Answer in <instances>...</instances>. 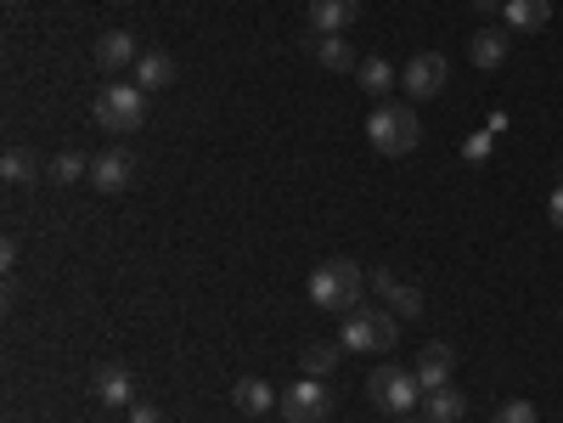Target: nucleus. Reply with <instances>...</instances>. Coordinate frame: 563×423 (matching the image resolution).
<instances>
[{
  "mask_svg": "<svg viewBox=\"0 0 563 423\" xmlns=\"http://www.w3.org/2000/svg\"><path fill=\"white\" fill-rule=\"evenodd\" d=\"M401 423H428V412H406V418H401Z\"/></svg>",
  "mask_w": 563,
  "mask_h": 423,
  "instance_id": "nucleus-28",
  "label": "nucleus"
},
{
  "mask_svg": "<svg viewBox=\"0 0 563 423\" xmlns=\"http://www.w3.org/2000/svg\"><path fill=\"white\" fill-rule=\"evenodd\" d=\"M423 412H428V423H462V418H468V396H462L456 384L423 389Z\"/></svg>",
  "mask_w": 563,
  "mask_h": 423,
  "instance_id": "nucleus-11",
  "label": "nucleus"
},
{
  "mask_svg": "<svg viewBox=\"0 0 563 423\" xmlns=\"http://www.w3.org/2000/svg\"><path fill=\"white\" fill-rule=\"evenodd\" d=\"M327 412H333V389H327L321 378H305L282 396V423H321Z\"/></svg>",
  "mask_w": 563,
  "mask_h": 423,
  "instance_id": "nucleus-6",
  "label": "nucleus"
},
{
  "mask_svg": "<svg viewBox=\"0 0 563 423\" xmlns=\"http://www.w3.org/2000/svg\"><path fill=\"white\" fill-rule=\"evenodd\" d=\"M96 401L102 407H136V378H130L124 367H96Z\"/></svg>",
  "mask_w": 563,
  "mask_h": 423,
  "instance_id": "nucleus-13",
  "label": "nucleus"
},
{
  "mask_svg": "<svg viewBox=\"0 0 563 423\" xmlns=\"http://www.w3.org/2000/svg\"><path fill=\"white\" fill-rule=\"evenodd\" d=\"M355 85L367 90V96H378V102H389V90H394V69L383 57H360V69H355Z\"/></svg>",
  "mask_w": 563,
  "mask_h": 423,
  "instance_id": "nucleus-19",
  "label": "nucleus"
},
{
  "mask_svg": "<svg viewBox=\"0 0 563 423\" xmlns=\"http://www.w3.org/2000/svg\"><path fill=\"white\" fill-rule=\"evenodd\" d=\"M468 57H474V69H502V62H507V35H495V28H485V35H474Z\"/></svg>",
  "mask_w": 563,
  "mask_h": 423,
  "instance_id": "nucleus-20",
  "label": "nucleus"
},
{
  "mask_svg": "<svg viewBox=\"0 0 563 423\" xmlns=\"http://www.w3.org/2000/svg\"><path fill=\"white\" fill-rule=\"evenodd\" d=\"M130 80H136L142 90H170L175 85V57L170 51H142V62L130 69Z\"/></svg>",
  "mask_w": 563,
  "mask_h": 423,
  "instance_id": "nucleus-14",
  "label": "nucleus"
},
{
  "mask_svg": "<svg viewBox=\"0 0 563 423\" xmlns=\"http://www.w3.org/2000/svg\"><path fill=\"white\" fill-rule=\"evenodd\" d=\"M339 350H344V345H321V339H316V345H305V350H299L305 378H327V373H333V367H339Z\"/></svg>",
  "mask_w": 563,
  "mask_h": 423,
  "instance_id": "nucleus-21",
  "label": "nucleus"
},
{
  "mask_svg": "<svg viewBox=\"0 0 563 423\" xmlns=\"http://www.w3.org/2000/svg\"><path fill=\"white\" fill-rule=\"evenodd\" d=\"M0 176H7L12 186H23V181L40 176V165H35V158H28L23 147H7V158H0Z\"/></svg>",
  "mask_w": 563,
  "mask_h": 423,
  "instance_id": "nucleus-22",
  "label": "nucleus"
},
{
  "mask_svg": "<svg viewBox=\"0 0 563 423\" xmlns=\"http://www.w3.org/2000/svg\"><path fill=\"white\" fill-rule=\"evenodd\" d=\"M90 113H96V124H102V130H113V136H119V130L130 136V130L147 124V90L136 80H113V85L96 90V108Z\"/></svg>",
  "mask_w": 563,
  "mask_h": 423,
  "instance_id": "nucleus-1",
  "label": "nucleus"
},
{
  "mask_svg": "<svg viewBox=\"0 0 563 423\" xmlns=\"http://www.w3.org/2000/svg\"><path fill=\"white\" fill-rule=\"evenodd\" d=\"M231 401H237V412H248V418H265L277 407V389L265 378H237V384H231Z\"/></svg>",
  "mask_w": 563,
  "mask_h": 423,
  "instance_id": "nucleus-17",
  "label": "nucleus"
},
{
  "mask_svg": "<svg viewBox=\"0 0 563 423\" xmlns=\"http://www.w3.org/2000/svg\"><path fill=\"white\" fill-rule=\"evenodd\" d=\"M130 181H136V158H130V153L90 158V186H96V192H124Z\"/></svg>",
  "mask_w": 563,
  "mask_h": 423,
  "instance_id": "nucleus-9",
  "label": "nucleus"
},
{
  "mask_svg": "<svg viewBox=\"0 0 563 423\" xmlns=\"http://www.w3.org/2000/svg\"><path fill=\"white\" fill-rule=\"evenodd\" d=\"M372 288H378V294L394 305V316H401V322L423 311V294H417L412 282H394V271H372Z\"/></svg>",
  "mask_w": 563,
  "mask_h": 423,
  "instance_id": "nucleus-16",
  "label": "nucleus"
},
{
  "mask_svg": "<svg viewBox=\"0 0 563 423\" xmlns=\"http://www.w3.org/2000/svg\"><path fill=\"white\" fill-rule=\"evenodd\" d=\"M552 23V0H507V28L513 35H541Z\"/></svg>",
  "mask_w": 563,
  "mask_h": 423,
  "instance_id": "nucleus-15",
  "label": "nucleus"
},
{
  "mask_svg": "<svg viewBox=\"0 0 563 423\" xmlns=\"http://www.w3.org/2000/svg\"><path fill=\"white\" fill-rule=\"evenodd\" d=\"M490 423H541V412L529 407V401H507V407H495Z\"/></svg>",
  "mask_w": 563,
  "mask_h": 423,
  "instance_id": "nucleus-24",
  "label": "nucleus"
},
{
  "mask_svg": "<svg viewBox=\"0 0 563 423\" xmlns=\"http://www.w3.org/2000/svg\"><path fill=\"white\" fill-rule=\"evenodd\" d=\"M552 226H558V232H563V186L552 192Z\"/></svg>",
  "mask_w": 563,
  "mask_h": 423,
  "instance_id": "nucleus-26",
  "label": "nucleus"
},
{
  "mask_svg": "<svg viewBox=\"0 0 563 423\" xmlns=\"http://www.w3.org/2000/svg\"><path fill=\"white\" fill-rule=\"evenodd\" d=\"M136 62H142V51H136V35H124V28H113V35H102V40H96V69L119 74V69H136Z\"/></svg>",
  "mask_w": 563,
  "mask_h": 423,
  "instance_id": "nucleus-10",
  "label": "nucleus"
},
{
  "mask_svg": "<svg viewBox=\"0 0 563 423\" xmlns=\"http://www.w3.org/2000/svg\"><path fill=\"white\" fill-rule=\"evenodd\" d=\"M451 367H456V350L435 339V345H428V350L417 355V367H412V373H417V384H423V389H440V384H451Z\"/></svg>",
  "mask_w": 563,
  "mask_h": 423,
  "instance_id": "nucleus-12",
  "label": "nucleus"
},
{
  "mask_svg": "<svg viewBox=\"0 0 563 423\" xmlns=\"http://www.w3.org/2000/svg\"><path fill=\"white\" fill-rule=\"evenodd\" d=\"M355 17H360V0H310V12H305L310 35H344Z\"/></svg>",
  "mask_w": 563,
  "mask_h": 423,
  "instance_id": "nucleus-8",
  "label": "nucleus"
},
{
  "mask_svg": "<svg viewBox=\"0 0 563 423\" xmlns=\"http://www.w3.org/2000/svg\"><path fill=\"white\" fill-rule=\"evenodd\" d=\"M130 423H163V412H158V407H142V401H136V407H130Z\"/></svg>",
  "mask_w": 563,
  "mask_h": 423,
  "instance_id": "nucleus-25",
  "label": "nucleus"
},
{
  "mask_svg": "<svg viewBox=\"0 0 563 423\" xmlns=\"http://www.w3.org/2000/svg\"><path fill=\"white\" fill-rule=\"evenodd\" d=\"M7 7H23V0H7Z\"/></svg>",
  "mask_w": 563,
  "mask_h": 423,
  "instance_id": "nucleus-29",
  "label": "nucleus"
},
{
  "mask_svg": "<svg viewBox=\"0 0 563 423\" xmlns=\"http://www.w3.org/2000/svg\"><path fill=\"white\" fill-rule=\"evenodd\" d=\"M445 80H451V69H445L440 51H417L406 69H401V90L412 96V102H428V96H440Z\"/></svg>",
  "mask_w": 563,
  "mask_h": 423,
  "instance_id": "nucleus-7",
  "label": "nucleus"
},
{
  "mask_svg": "<svg viewBox=\"0 0 563 423\" xmlns=\"http://www.w3.org/2000/svg\"><path fill=\"white\" fill-rule=\"evenodd\" d=\"M401 339V316L394 311H378V305H360V311H344V328H339V345L355 355V350H394Z\"/></svg>",
  "mask_w": 563,
  "mask_h": 423,
  "instance_id": "nucleus-3",
  "label": "nucleus"
},
{
  "mask_svg": "<svg viewBox=\"0 0 563 423\" xmlns=\"http://www.w3.org/2000/svg\"><path fill=\"white\" fill-rule=\"evenodd\" d=\"M495 7H502V0H474V12H485V17H490Z\"/></svg>",
  "mask_w": 563,
  "mask_h": 423,
  "instance_id": "nucleus-27",
  "label": "nucleus"
},
{
  "mask_svg": "<svg viewBox=\"0 0 563 423\" xmlns=\"http://www.w3.org/2000/svg\"><path fill=\"white\" fill-rule=\"evenodd\" d=\"M367 396H372V407H378V412L406 418V412H417L423 384H417V373H406V367L378 362V367H372V378H367Z\"/></svg>",
  "mask_w": 563,
  "mask_h": 423,
  "instance_id": "nucleus-5",
  "label": "nucleus"
},
{
  "mask_svg": "<svg viewBox=\"0 0 563 423\" xmlns=\"http://www.w3.org/2000/svg\"><path fill=\"white\" fill-rule=\"evenodd\" d=\"M51 181H79V176H90V158H79V153H62V158H51V170H46Z\"/></svg>",
  "mask_w": 563,
  "mask_h": 423,
  "instance_id": "nucleus-23",
  "label": "nucleus"
},
{
  "mask_svg": "<svg viewBox=\"0 0 563 423\" xmlns=\"http://www.w3.org/2000/svg\"><path fill=\"white\" fill-rule=\"evenodd\" d=\"M310 57L321 62V69H333V74L360 69V62L350 57V46H344V35H310Z\"/></svg>",
  "mask_w": 563,
  "mask_h": 423,
  "instance_id": "nucleus-18",
  "label": "nucleus"
},
{
  "mask_svg": "<svg viewBox=\"0 0 563 423\" xmlns=\"http://www.w3.org/2000/svg\"><path fill=\"white\" fill-rule=\"evenodd\" d=\"M417 136H423V124H417V113H412L406 102H383V108L367 119V142H372L383 158L412 153V147H417Z\"/></svg>",
  "mask_w": 563,
  "mask_h": 423,
  "instance_id": "nucleus-4",
  "label": "nucleus"
},
{
  "mask_svg": "<svg viewBox=\"0 0 563 423\" xmlns=\"http://www.w3.org/2000/svg\"><path fill=\"white\" fill-rule=\"evenodd\" d=\"M360 288H367V277H360L355 259H321V266L310 271V305L321 311H350L360 300Z\"/></svg>",
  "mask_w": 563,
  "mask_h": 423,
  "instance_id": "nucleus-2",
  "label": "nucleus"
}]
</instances>
